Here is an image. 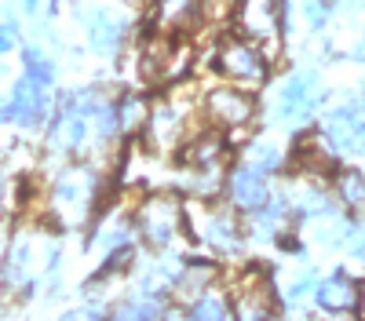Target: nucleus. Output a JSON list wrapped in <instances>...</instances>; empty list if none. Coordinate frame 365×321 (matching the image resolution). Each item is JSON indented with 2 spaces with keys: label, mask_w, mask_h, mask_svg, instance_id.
Instances as JSON below:
<instances>
[{
  "label": "nucleus",
  "mask_w": 365,
  "mask_h": 321,
  "mask_svg": "<svg viewBox=\"0 0 365 321\" xmlns=\"http://www.w3.org/2000/svg\"><path fill=\"white\" fill-rule=\"evenodd\" d=\"M187 58H190V51L182 44H175L172 37H150L146 48H143L139 70L150 84H165V80H175L187 70Z\"/></svg>",
  "instance_id": "1"
},
{
  "label": "nucleus",
  "mask_w": 365,
  "mask_h": 321,
  "mask_svg": "<svg viewBox=\"0 0 365 321\" xmlns=\"http://www.w3.org/2000/svg\"><path fill=\"white\" fill-rule=\"evenodd\" d=\"M179 226H182V209H179L175 197L158 194V197H150V201L143 204V212H139V230H143L146 241L168 245L175 233H179Z\"/></svg>",
  "instance_id": "2"
},
{
  "label": "nucleus",
  "mask_w": 365,
  "mask_h": 321,
  "mask_svg": "<svg viewBox=\"0 0 365 321\" xmlns=\"http://www.w3.org/2000/svg\"><path fill=\"white\" fill-rule=\"evenodd\" d=\"M220 70L227 77H234V80H245V84H259L267 77L263 55L249 41H223V48H220Z\"/></svg>",
  "instance_id": "3"
},
{
  "label": "nucleus",
  "mask_w": 365,
  "mask_h": 321,
  "mask_svg": "<svg viewBox=\"0 0 365 321\" xmlns=\"http://www.w3.org/2000/svg\"><path fill=\"white\" fill-rule=\"evenodd\" d=\"M237 26L245 29L249 37H278L282 4H278V0H241Z\"/></svg>",
  "instance_id": "4"
},
{
  "label": "nucleus",
  "mask_w": 365,
  "mask_h": 321,
  "mask_svg": "<svg viewBox=\"0 0 365 321\" xmlns=\"http://www.w3.org/2000/svg\"><path fill=\"white\" fill-rule=\"evenodd\" d=\"M194 233L201 241L216 245L223 252H234L237 248V219L230 212H208V209H197L194 212Z\"/></svg>",
  "instance_id": "5"
},
{
  "label": "nucleus",
  "mask_w": 365,
  "mask_h": 321,
  "mask_svg": "<svg viewBox=\"0 0 365 321\" xmlns=\"http://www.w3.org/2000/svg\"><path fill=\"white\" fill-rule=\"evenodd\" d=\"M314 77L311 73H299L292 77L282 92H278V102H274V117H285V121H292V117H307L311 106H314Z\"/></svg>",
  "instance_id": "6"
},
{
  "label": "nucleus",
  "mask_w": 365,
  "mask_h": 321,
  "mask_svg": "<svg viewBox=\"0 0 365 321\" xmlns=\"http://www.w3.org/2000/svg\"><path fill=\"white\" fill-rule=\"evenodd\" d=\"M267 307H270V288L263 274L252 270L234 296V321H267Z\"/></svg>",
  "instance_id": "7"
},
{
  "label": "nucleus",
  "mask_w": 365,
  "mask_h": 321,
  "mask_svg": "<svg viewBox=\"0 0 365 321\" xmlns=\"http://www.w3.org/2000/svg\"><path fill=\"white\" fill-rule=\"evenodd\" d=\"M182 128H187V110L179 102H165L150 113V139H154L158 150H172L182 139Z\"/></svg>",
  "instance_id": "8"
},
{
  "label": "nucleus",
  "mask_w": 365,
  "mask_h": 321,
  "mask_svg": "<svg viewBox=\"0 0 365 321\" xmlns=\"http://www.w3.org/2000/svg\"><path fill=\"white\" fill-rule=\"evenodd\" d=\"M230 197L241 204V209H249V212L263 209V204H267V183H263V172H259V168H252V164L237 168V172L230 175Z\"/></svg>",
  "instance_id": "9"
},
{
  "label": "nucleus",
  "mask_w": 365,
  "mask_h": 321,
  "mask_svg": "<svg viewBox=\"0 0 365 321\" xmlns=\"http://www.w3.org/2000/svg\"><path fill=\"white\" fill-rule=\"evenodd\" d=\"M44 84H37L34 77H22V84L15 88V95H11V102H8V121H22V125H29V121H37V117L44 113Z\"/></svg>",
  "instance_id": "10"
},
{
  "label": "nucleus",
  "mask_w": 365,
  "mask_h": 321,
  "mask_svg": "<svg viewBox=\"0 0 365 321\" xmlns=\"http://www.w3.org/2000/svg\"><path fill=\"white\" fill-rule=\"evenodd\" d=\"M208 113L216 117L220 125H245L252 117V99L234 92V88H220V92L208 95Z\"/></svg>",
  "instance_id": "11"
},
{
  "label": "nucleus",
  "mask_w": 365,
  "mask_h": 321,
  "mask_svg": "<svg viewBox=\"0 0 365 321\" xmlns=\"http://www.w3.org/2000/svg\"><path fill=\"white\" fill-rule=\"evenodd\" d=\"M91 190H96V183H91L88 172H66L63 179H58V190H55V201L63 204V209H73V212H88L91 204Z\"/></svg>",
  "instance_id": "12"
},
{
  "label": "nucleus",
  "mask_w": 365,
  "mask_h": 321,
  "mask_svg": "<svg viewBox=\"0 0 365 321\" xmlns=\"http://www.w3.org/2000/svg\"><path fill=\"white\" fill-rule=\"evenodd\" d=\"M212 278H216V267H212V263H190V267H182V274L175 281V300L197 303V296L208 292Z\"/></svg>",
  "instance_id": "13"
},
{
  "label": "nucleus",
  "mask_w": 365,
  "mask_h": 321,
  "mask_svg": "<svg viewBox=\"0 0 365 321\" xmlns=\"http://www.w3.org/2000/svg\"><path fill=\"white\" fill-rule=\"evenodd\" d=\"M318 303L325 310H351L358 307V288L347 278H329L318 285Z\"/></svg>",
  "instance_id": "14"
},
{
  "label": "nucleus",
  "mask_w": 365,
  "mask_h": 321,
  "mask_svg": "<svg viewBox=\"0 0 365 321\" xmlns=\"http://www.w3.org/2000/svg\"><path fill=\"white\" fill-rule=\"evenodd\" d=\"M201 0H158V19L165 29H190L197 22Z\"/></svg>",
  "instance_id": "15"
},
{
  "label": "nucleus",
  "mask_w": 365,
  "mask_h": 321,
  "mask_svg": "<svg viewBox=\"0 0 365 321\" xmlns=\"http://www.w3.org/2000/svg\"><path fill=\"white\" fill-rule=\"evenodd\" d=\"M120 37H125V19L120 15H110V11H99L91 19V44L99 51H117Z\"/></svg>",
  "instance_id": "16"
},
{
  "label": "nucleus",
  "mask_w": 365,
  "mask_h": 321,
  "mask_svg": "<svg viewBox=\"0 0 365 321\" xmlns=\"http://www.w3.org/2000/svg\"><path fill=\"white\" fill-rule=\"evenodd\" d=\"M187 164H190V168H216V164H223V142H220L216 135H205V139L190 142Z\"/></svg>",
  "instance_id": "17"
},
{
  "label": "nucleus",
  "mask_w": 365,
  "mask_h": 321,
  "mask_svg": "<svg viewBox=\"0 0 365 321\" xmlns=\"http://www.w3.org/2000/svg\"><path fill=\"white\" fill-rule=\"evenodd\" d=\"M110 321H161V303L158 300H150V296H139V300H128V303H120Z\"/></svg>",
  "instance_id": "18"
},
{
  "label": "nucleus",
  "mask_w": 365,
  "mask_h": 321,
  "mask_svg": "<svg viewBox=\"0 0 365 321\" xmlns=\"http://www.w3.org/2000/svg\"><path fill=\"white\" fill-rule=\"evenodd\" d=\"M340 197H344V209L365 212V175H358V172L340 175Z\"/></svg>",
  "instance_id": "19"
},
{
  "label": "nucleus",
  "mask_w": 365,
  "mask_h": 321,
  "mask_svg": "<svg viewBox=\"0 0 365 321\" xmlns=\"http://www.w3.org/2000/svg\"><path fill=\"white\" fill-rule=\"evenodd\" d=\"M299 161L307 168H318V172H329L332 168V154L325 150L322 139H303L299 142Z\"/></svg>",
  "instance_id": "20"
},
{
  "label": "nucleus",
  "mask_w": 365,
  "mask_h": 321,
  "mask_svg": "<svg viewBox=\"0 0 365 321\" xmlns=\"http://www.w3.org/2000/svg\"><path fill=\"white\" fill-rule=\"evenodd\" d=\"M245 164H252V168H259V172H270V168H278V164H282V154L274 150L270 142H256L252 150L245 154Z\"/></svg>",
  "instance_id": "21"
},
{
  "label": "nucleus",
  "mask_w": 365,
  "mask_h": 321,
  "mask_svg": "<svg viewBox=\"0 0 365 321\" xmlns=\"http://www.w3.org/2000/svg\"><path fill=\"white\" fill-rule=\"evenodd\" d=\"M120 125H125V128H139L143 121H146V102L139 99V95H128L125 102H120Z\"/></svg>",
  "instance_id": "22"
},
{
  "label": "nucleus",
  "mask_w": 365,
  "mask_h": 321,
  "mask_svg": "<svg viewBox=\"0 0 365 321\" xmlns=\"http://www.w3.org/2000/svg\"><path fill=\"white\" fill-rule=\"evenodd\" d=\"M190 321H227V307L220 300H197L194 310H190Z\"/></svg>",
  "instance_id": "23"
},
{
  "label": "nucleus",
  "mask_w": 365,
  "mask_h": 321,
  "mask_svg": "<svg viewBox=\"0 0 365 321\" xmlns=\"http://www.w3.org/2000/svg\"><path fill=\"white\" fill-rule=\"evenodd\" d=\"M51 73H55V70H51L48 58H41L37 51H26V77H34L37 84L48 88V84H51Z\"/></svg>",
  "instance_id": "24"
},
{
  "label": "nucleus",
  "mask_w": 365,
  "mask_h": 321,
  "mask_svg": "<svg viewBox=\"0 0 365 321\" xmlns=\"http://www.w3.org/2000/svg\"><path fill=\"white\" fill-rule=\"evenodd\" d=\"M303 15H307L311 26H322L329 15V0H303Z\"/></svg>",
  "instance_id": "25"
},
{
  "label": "nucleus",
  "mask_w": 365,
  "mask_h": 321,
  "mask_svg": "<svg viewBox=\"0 0 365 321\" xmlns=\"http://www.w3.org/2000/svg\"><path fill=\"white\" fill-rule=\"evenodd\" d=\"M0 44H4V51H8L11 44H15V22H11V19L4 22V41H0Z\"/></svg>",
  "instance_id": "26"
},
{
  "label": "nucleus",
  "mask_w": 365,
  "mask_h": 321,
  "mask_svg": "<svg viewBox=\"0 0 365 321\" xmlns=\"http://www.w3.org/2000/svg\"><path fill=\"white\" fill-rule=\"evenodd\" d=\"M66 321H96V314L88 310V314H73V317H66Z\"/></svg>",
  "instance_id": "27"
},
{
  "label": "nucleus",
  "mask_w": 365,
  "mask_h": 321,
  "mask_svg": "<svg viewBox=\"0 0 365 321\" xmlns=\"http://www.w3.org/2000/svg\"><path fill=\"white\" fill-rule=\"evenodd\" d=\"M358 307H361V321H365V285L358 288Z\"/></svg>",
  "instance_id": "28"
}]
</instances>
